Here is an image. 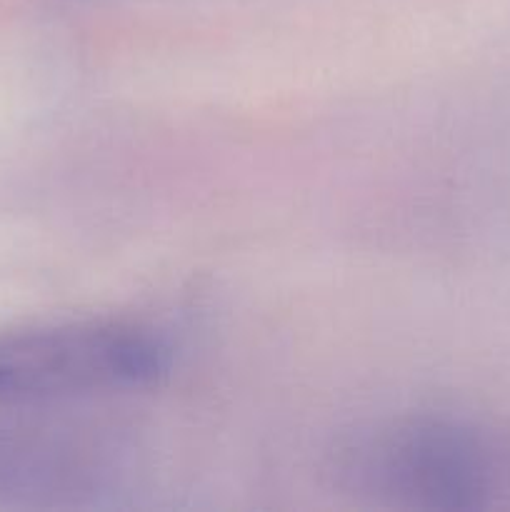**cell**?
Listing matches in <instances>:
<instances>
[{
	"label": "cell",
	"instance_id": "1",
	"mask_svg": "<svg viewBox=\"0 0 510 512\" xmlns=\"http://www.w3.org/2000/svg\"><path fill=\"white\" fill-rule=\"evenodd\" d=\"M335 485L358 500L398 510L488 508L505 478L498 445L460 420L400 415L358 425L330 453Z\"/></svg>",
	"mask_w": 510,
	"mask_h": 512
},
{
	"label": "cell",
	"instance_id": "2",
	"mask_svg": "<svg viewBox=\"0 0 510 512\" xmlns=\"http://www.w3.org/2000/svg\"><path fill=\"white\" fill-rule=\"evenodd\" d=\"M168 345L143 325L70 323L0 338V403L28 405L155 385Z\"/></svg>",
	"mask_w": 510,
	"mask_h": 512
},
{
	"label": "cell",
	"instance_id": "3",
	"mask_svg": "<svg viewBox=\"0 0 510 512\" xmlns=\"http://www.w3.org/2000/svg\"><path fill=\"white\" fill-rule=\"evenodd\" d=\"M88 450L43 433L0 430V498L38 503L98 488Z\"/></svg>",
	"mask_w": 510,
	"mask_h": 512
}]
</instances>
